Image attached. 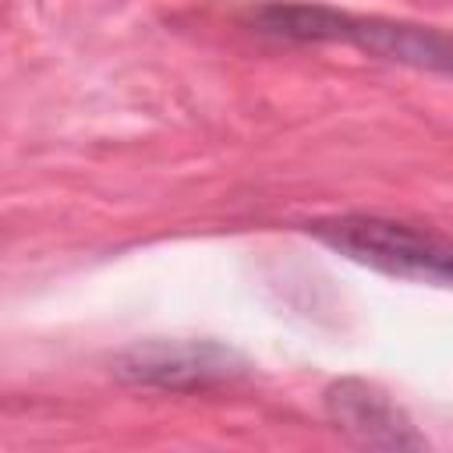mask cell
Instances as JSON below:
<instances>
[{"instance_id": "1", "label": "cell", "mask_w": 453, "mask_h": 453, "mask_svg": "<svg viewBox=\"0 0 453 453\" xmlns=\"http://www.w3.org/2000/svg\"><path fill=\"white\" fill-rule=\"evenodd\" d=\"M251 28L283 42H347L368 57L432 74L449 71V39L428 25L361 18L322 4H262L251 14Z\"/></svg>"}, {"instance_id": "3", "label": "cell", "mask_w": 453, "mask_h": 453, "mask_svg": "<svg viewBox=\"0 0 453 453\" xmlns=\"http://www.w3.org/2000/svg\"><path fill=\"white\" fill-rule=\"evenodd\" d=\"M113 375L127 386L202 393L244 375V361L212 340H142L113 357Z\"/></svg>"}, {"instance_id": "4", "label": "cell", "mask_w": 453, "mask_h": 453, "mask_svg": "<svg viewBox=\"0 0 453 453\" xmlns=\"http://www.w3.org/2000/svg\"><path fill=\"white\" fill-rule=\"evenodd\" d=\"M329 425L365 449H425V439L389 393L365 379H336L322 393Z\"/></svg>"}, {"instance_id": "2", "label": "cell", "mask_w": 453, "mask_h": 453, "mask_svg": "<svg viewBox=\"0 0 453 453\" xmlns=\"http://www.w3.org/2000/svg\"><path fill=\"white\" fill-rule=\"evenodd\" d=\"M308 234L315 241H322L326 248L347 255L350 262H361V265L379 269V273L396 276V280L446 287L449 273H453L449 241L442 234L421 230L414 223L347 212V216L311 219Z\"/></svg>"}]
</instances>
